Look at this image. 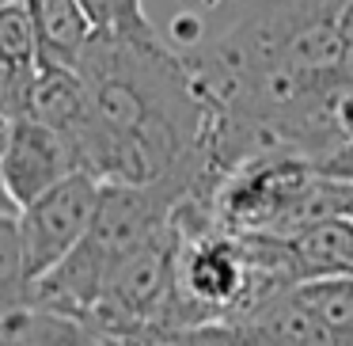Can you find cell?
<instances>
[{
  "label": "cell",
  "mask_w": 353,
  "mask_h": 346,
  "mask_svg": "<svg viewBox=\"0 0 353 346\" xmlns=\"http://www.w3.org/2000/svg\"><path fill=\"white\" fill-rule=\"evenodd\" d=\"M107 12H110V27L125 35H148L156 31L152 19L145 16V0H107Z\"/></svg>",
  "instance_id": "cell-9"
},
{
  "label": "cell",
  "mask_w": 353,
  "mask_h": 346,
  "mask_svg": "<svg viewBox=\"0 0 353 346\" xmlns=\"http://www.w3.org/2000/svg\"><path fill=\"white\" fill-rule=\"evenodd\" d=\"M42 69H77L99 27L80 0H23Z\"/></svg>",
  "instance_id": "cell-4"
},
{
  "label": "cell",
  "mask_w": 353,
  "mask_h": 346,
  "mask_svg": "<svg viewBox=\"0 0 353 346\" xmlns=\"http://www.w3.org/2000/svg\"><path fill=\"white\" fill-rule=\"evenodd\" d=\"M315 171L327 175V179H338V183H350L353 186V137H345L342 145L327 156V160L315 164Z\"/></svg>",
  "instance_id": "cell-10"
},
{
  "label": "cell",
  "mask_w": 353,
  "mask_h": 346,
  "mask_svg": "<svg viewBox=\"0 0 353 346\" xmlns=\"http://www.w3.org/2000/svg\"><path fill=\"white\" fill-rule=\"evenodd\" d=\"M23 115L39 118L42 126L57 130L72 148L84 168V145H88V99L77 69H42L27 95Z\"/></svg>",
  "instance_id": "cell-6"
},
{
  "label": "cell",
  "mask_w": 353,
  "mask_h": 346,
  "mask_svg": "<svg viewBox=\"0 0 353 346\" xmlns=\"http://www.w3.org/2000/svg\"><path fill=\"white\" fill-rule=\"evenodd\" d=\"M42 73L39 46H34L31 16L23 0L0 4V110L4 115H23L27 95Z\"/></svg>",
  "instance_id": "cell-5"
},
{
  "label": "cell",
  "mask_w": 353,
  "mask_h": 346,
  "mask_svg": "<svg viewBox=\"0 0 353 346\" xmlns=\"http://www.w3.org/2000/svg\"><path fill=\"white\" fill-rule=\"evenodd\" d=\"M0 4H16V0H0Z\"/></svg>",
  "instance_id": "cell-11"
},
{
  "label": "cell",
  "mask_w": 353,
  "mask_h": 346,
  "mask_svg": "<svg viewBox=\"0 0 353 346\" xmlns=\"http://www.w3.org/2000/svg\"><path fill=\"white\" fill-rule=\"evenodd\" d=\"M0 346H114V343L88 320L23 300V305L0 316Z\"/></svg>",
  "instance_id": "cell-7"
},
{
  "label": "cell",
  "mask_w": 353,
  "mask_h": 346,
  "mask_svg": "<svg viewBox=\"0 0 353 346\" xmlns=\"http://www.w3.org/2000/svg\"><path fill=\"white\" fill-rule=\"evenodd\" d=\"M16 217L0 213V316L12 312L16 305H23V300L31 297V282H27V270H23V244H19Z\"/></svg>",
  "instance_id": "cell-8"
},
{
  "label": "cell",
  "mask_w": 353,
  "mask_h": 346,
  "mask_svg": "<svg viewBox=\"0 0 353 346\" xmlns=\"http://www.w3.org/2000/svg\"><path fill=\"white\" fill-rule=\"evenodd\" d=\"M99 175L92 171H72L39 198L19 206V244H23V270L27 282H39L50 267L65 259L80 240L88 236L99 202Z\"/></svg>",
  "instance_id": "cell-2"
},
{
  "label": "cell",
  "mask_w": 353,
  "mask_h": 346,
  "mask_svg": "<svg viewBox=\"0 0 353 346\" xmlns=\"http://www.w3.org/2000/svg\"><path fill=\"white\" fill-rule=\"evenodd\" d=\"M72 171L84 168L77 160V148L61 133L42 126L31 115L12 118L8 141H4V153H0V179H4L16 206H27L31 198H39L42 191H50Z\"/></svg>",
  "instance_id": "cell-3"
},
{
  "label": "cell",
  "mask_w": 353,
  "mask_h": 346,
  "mask_svg": "<svg viewBox=\"0 0 353 346\" xmlns=\"http://www.w3.org/2000/svg\"><path fill=\"white\" fill-rule=\"evenodd\" d=\"M88 99L84 171L110 183H171L183 202L205 209L213 179L205 168L209 92L156 31L103 27L77 65Z\"/></svg>",
  "instance_id": "cell-1"
}]
</instances>
